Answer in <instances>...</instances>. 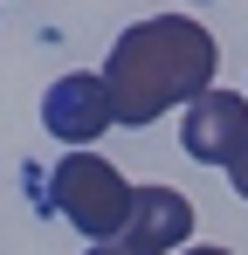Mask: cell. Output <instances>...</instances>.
<instances>
[{
    "instance_id": "1",
    "label": "cell",
    "mask_w": 248,
    "mask_h": 255,
    "mask_svg": "<svg viewBox=\"0 0 248 255\" xmlns=\"http://www.w3.org/2000/svg\"><path fill=\"white\" fill-rule=\"evenodd\" d=\"M214 62L221 48L200 21L186 14H152V21H131L118 42H111V62H104V83H111V104H118V125H159L172 104H200L214 90Z\"/></svg>"
},
{
    "instance_id": "2",
    "label": "cell",
    "mask_w": 248,
    "mask_h": 255,
    "mask_svg": "<svg viewBox=\"0 0 248 255\" xmlns=\"http://www.w3.org/2000/svg\"><path fill=\"white\" fill-rule=\"evenodd\" d=\"M131 193H138V186H124V172L111 166V159H97V152H62L55 172H48V207L62 214L76 235H90V249L124 235Z\"/></svg>"
},
{
    "instance_id": "3",
    "label": "cell",
    "mask_w": 248,
    "mask_h": 255,
    "mask_svg": "<svg viewBox=\"0 0 248 255\" xmlns=\"http://www.w3.org/2000/svg\"><path fill=\"white\" fill-rule=\"evenodd\" d=\"M41 125H48V138H55V145H69V152H90L104 131L118 125V104H111V83H104V69H97V76H90V69H76V76L48 83V97H41Z\"/></svg>"
},
{
    "instance_id": "4",
    "label": "cell",
    "mask_w": 248,
    "mask_h": 255,
    "mask_svg": "<svg viewBox=\"0 0 248 255\" xmlns=\"http://www.w3.org/2000/svg\"><path fill=\"white\" fill-rule=\"evenodd\" d=\"M186 159L200 166H235L248 145V97L242 90H207L200 104H186V131H179Z\"/></svg>"
},
{
    "instance_id": "5",
    "label": "cell",
    "mask_w": 248,
    "mask_h": 255,
    "mask_svg": "<svg viewBox=\"0 0 248 255\" xmlns=\"http://www.w3.org/2000/svg\"><path fill=\"white\" fill-rule=\"evenodd\" d=\"M186 235H193V200L172 193V186H138L118 242L131 255H172V249H186Z\"/></svg>"
},
{
    "instance_id": "6",
    "label": "cell",
    "mask_w": 248,
    "mask_h": 255,
    "mask_svg": "<svg viewBox=\"0 0 248 255\" xmlns=\"http://www.w3.org/2000/svg\"><path fill=\"white\" fill-rule=\"evenodd\" d=\"M228 186H235V193H242V200H248V145H242V159L228 166Z\"/></svg>"
},
{
    "instance_id": "7",
    "label": "cell",
    "mask_w": 248,
    "mask_h": 255,
    "mask_svg": "<svg viewBox=\"0 0 248 255\" xmlns=\"http://www.w3.org/2000/svg\"><path fill=\"white\" fill-rule=\"evenodd\" d=\"M90 255H131V249H124V242H97Z\"/></svg>"
},
{
    "instance_id": "8",
    "label": "cell",
    "mask_w": 248,
    "mask_h": 255,
    "mask_svg": "<svg viewBox=\"0 0 248 255\" xmlns=\"http://www.w3.org/2000/svg\"><path fill=\"white\" fill-rule=\"evenodd\" d=\"M179 255H228V249H179Z\"/></svg>"
}]
</instances>
